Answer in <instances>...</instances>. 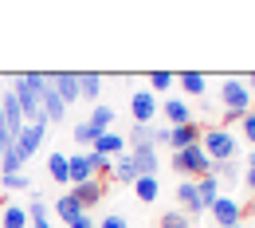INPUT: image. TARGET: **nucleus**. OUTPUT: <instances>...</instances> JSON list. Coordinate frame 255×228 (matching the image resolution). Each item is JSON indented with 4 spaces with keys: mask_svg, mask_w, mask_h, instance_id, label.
I'll return each mask as SVG.
<instances>
[{
    "mask_svg": "<svg viewBox=\"0 0 255 228\" xmlns=\"http://www.w3.org/2000/svg\"><path fill=\"white\" fill-rule=\"evenodd\" d=\"M43 87H47V75L43 71H24V75H12V95L20 102V110H24V122H39V126H47L43 122Z\"/></svg>",
    "mask_w": 255,
    "mask_h": 228,
    "instance_id": "1",
    "label": "nucleus"
},
{
    "mask_svg": "<svg viewBox=\"0 0 255 228\" xmlns=\"http://www.w3.org/2000/svg\"><path fill=\"white\" fill-rule=\"evenodd\" d=\"M200 150L208 154V162H236V154H240V138L228 130V126H204V134H200Z\"/></svg>",
    "mask_w": 255,
    "mask_h": 228,
    "instance_id": "2",
    "label": "nucleus"
},
{
    "mask_svg": "<svg viewBox=\"0 0 255 228\" xmlns=\"http://www.w3.org/2000/svg\"><path fill=\"white\" fill-rule=\"evenodd\" d=\"M220 102H224V118H228V122H240L248 110H255V106H252L255 95L248 91V83H244V79H236V75L220 83Z\"/></svg>",
    "mask_w": 255,
    "mask_h": 228,
    "instance_id": "3",
    "label": "nucleus"
},
{
    "mask_svg": "<svg viewBox=\"0 0 255 228\" xmlns=\"http://www.w3.org/2000/svg\"><path fill=\"white\" fill-rule=\"evenodd\" d=\"M173 169H177V177H185V181H200V177L212 173V162H208V154H204L200 142H196V146H185V150L173 154Z\"/></svg>",
    "mask_w": 255,
    "mask_h": 228,
    "instance_id": "4",
    "label": "nucleus"
},
{
    "mask_svg": "<svg viewBox=\"0 0 255 228\" xmlns=\"http://www.w3.org/2000/svg\"><path fill=\"white\" fill-rule=\"evenodd\" d=\"M43 138H47V126H39V122H28L24 130H20L16 138H12V150H16V158H20V162L28 165V162L35 158V154H39Z\"/></svg>",
    "mask_w": 255,
    "mask_h": 228,
    "instance_id": "5",
    "label": "nucleus"
},
{
    "mask_svg": "<svg viewBox=\"0 0 255 228\" xmlns=\"http://www.w3.org/2000/svg\"><path fill=\"white\" fill-rule=\"evenodd\" d=\"M208 213H212V221L220 228H244V205H240L236 197H220Z\"/></svg>",
    "mask_w": 255,
    "mask_h": 228,
    "instance_id": "6",
    "label": "nucleus"
},
{
    "mask_svg": "<svg viewBox=\"0 0 255 228\" xmlns=\"http://www.w3.org/2000/svg\"><path fill=\"white\" fill-rule=\"evenodd\" d=\"M47 79H51V91L63 98L67 110L83 98V95H79V71H55V75H47Z\"/></svg>",
    "mask_w": 255,
    "mask_h": 228,
    "instance_id": "7",
    "label": "nucleus"
},
{
    "mask_svg": "<svg viewBox=\"0 0 255 228\" xmlns=\"http://www.w3.org/2000/svg\"><path fill=\"white\" fill-rule=\"evenodd\" d=\"M157 95H153V91H133V95H129V114H133V122H137V126H149V122H153V114H157Z\"/></svg>",
    "mask_w": 255,
    "mask_h": 228,
    "instance_id": "8",
    "label": "nucleus"
},
{
    "mask_svg": "<svg viewBox=\"0 0 255 228\" xmlns=\"http://www.w3.org/2000/svg\"><path fill=\"white\" fill-rule=\"evenodd\" d=\"M67 193L75 197V201H79V205H83V213H87V209H95L98 201H102V197H106V181H98V177H87V181H83V185H71V189H67Z\"/></svg>",
    "mask_w": 255,
    "mask_h": 228,
    "instance_id": "9",
    "label": "nucleus"
},
{
    "mask_svg": "<svg viewBox=\"0 0 255 228\" xmlns=\"http://www.w3.org/2000/svg\"><path fill=\"white\" fill-rule=\"evenodd\" d=\"M157 110L165 114L169 130H173V126H185V122H192V106H189V102H185L181 95H169V98H165V102L157 106Z\"/></svg>",
    "mask_w": 255,
    "mask_h": 228,
    "instance_id": "10",
    "label": "nucleus"
},
{
    "mask_svg": "<svg viewBox=\"0 0 255 228\" xmlns=\"http://www.w3.org/2000/svg\"><path fill=\"white\" fill-rule=\"evenodd\" d=\"M91 150H95V154H102V158H110V162H118L122 154H129L126 134H122V130H106V134L95 142V146H91Z\"/></svg>",
    "mask_w": 255,
    "mask_h": 228,
    "instance_id": "11",
    "label": "nucleus"
},
{
    "mask_svg": "<svg viewBox=\"0 0 255 228\" xmlns=\"http://www.w3.org/2000/svg\"><path fill=\"white\" fill-rule=\"evenodd\" d=\"M129 162L137 169V177H157V165H161V154L153 146H133L129 150Z\"/></svg>",
    "mask_w": 255,
    "mask_h": 228,
    "instance_id": "12",
    "label": "nucleus"
},
{
    "mask_svg": "<svg viewBox=\"0 0 255 228\" xmlns=\"http://www.w3.org/2000/svg\"><path fill=\"white\" fill-rule=\"evenodd\" d=\"M200 134H204V126H200V122L173 126V130H169V146H173V154H177V150H185V146H196V142H200Z\"/></svg>",
    "mask_w": 255,
    "mask_h": 228,
    "instance_id": "13",
    "label": "nucleus"
},
{
    "mask_svg": "<svg viewBox=\"0 0 255 228\" xmlns=\"http://www.w3.org/2000/svg\"><path fill=\"white\" fill-rule=\"evenodd\" d=\"M177 205H181V213H185L189 221L204 213V209H200V197H196V185H192V181H181V185H177Z\"/></svg>",
    "mask_w": 255,
    "mask_h": 228,
    "instance_id": "14",
    "label": "nucleus"
},
{
    "mask_svg": "<svg viewBox=\"0 0 255 228\" xmlns=\"http://www.w3.org/2000/svg\"><path fill=\"white\" fill-rule=\"evenodd\" d=\"M67 118V106H63V98L51 91V79H47V87H43V122L51 126V122H63Z\"/></svg>",
    "mask_w": 255,
    "mask_h": 228,
    "instance_id": "15",
    "label": "nucleus"
},
{
    "mask_svg": "<svg viewBox=\"0 0 255 228\" xmlns=\"http://www.w3.org/2000/svg\"><path fill=\"white\" fill-rule=\"evenodd\" d=\"M192 185H196V197H200V209H204V213H208V209L224 197L220 193V181H216L212 173H208V177H200V181H192Z\"/></svg>",
    "mask_w": 255,
    "mask_h": 228,
    "instance_id": "16",
    "label": "nucleus"
},
{
    "mask_svg": "<svg viewBox=\"0 0 255 228\" xmlns=\"http://www.w3.org/2000/svg\"><path fill=\"white\" fill-rule=\"evenodd\" d=\"M79 95L98 106V95H102V75L98 71H79Z\"/></svg>",
    "mask_w": 255,
    "mask_h": 228,
    "instance_id": "17",
    "label": "nucleus"
},
{
    "mask_svg": "<svg viewBox=\"0 0 255 228\" xmlns=\"http://www.w3.org/2000/svg\"><path fill=\"white\" fill-rule=\"evenodd\" d=\"M55 217H59L63 228H67L71 221H79V217H83V205H79L71 193H63V197H55Z\"/></svg>",
    "mask_w": 255,
    "mask_h": 228,
    "instance_id": "18",
    "label": "nucleus"
},
{
    "mask_svg": "<svg viewBox=\"0 0 255 228\" xmlns=\"http://www.w3.org/2000/svg\"><path fill=\"white\" fill-rule=\"evenodd\" d=\"M177 83H181V91H185V95H208V75H200V71H181V79H177Z\"/></svg>",
    "mask_w": 255,
    "mask_h": 228,
    "instance_id": "19",
    "label": "nucleus"
},
{
    "mask_svg": "<svg viewBox=\"0 0 255 228\" xmlns=\"http://www.w3.org/2000/svg\"><path fill=\"white\" fill-rule=\"evenodd\" d=\"M114 118H118V110H114V106H106V102H98L95 110H91V118H87V122H91L98 134H106V130H114Z\"/></svg>",
    "mask_w": 255,
    "mask_h": 228,
    "instance_id": "20",
    "label": "nucleus"
},
{
    "mask_svg": "<svg viewBox=\"0 0 255 228\" xmlns=\"http://www.w3.org/2000/svg\"><path fill=\"white\" fill-rule=\"evenodd\" d=\"M133 197H137L141 205H153L161 197V181L157 177H137V181H133Z\"/></svg>",
    "mask_w": 255,
    "mask_h": 228,
    "instance_id": "21",
    "label": "nucleus"
},
{
    "mask_svg": "<svg viewBox=\"0 0 255 228\" xmlns=\"http://www.w3.org/2000/svg\"><path fill=\"white\" fill-rule=\"evenodd\" d=\"M110 181H118V185H133V181H137V169L129 162V154H122L118 162L110 165Z\"/></svg>",
    "mask_w": 255,
    "mask_h": 228,
    "instance_id": "22",
    "label": "nucleus"
},
{
    "mask_svg": "<svg viewBox=\"0 0 255 228\" xmlns=\"http://www.w3.org/2000/svg\"><path fill=\"white\" fill-rule=\"evenodd\" d=\"M67 177H71V185H83V181L91 177L87 154H67Z\"/></svg>",
    "mask_w": 255,
    "mask_h": 228,
    "instance_id": "23",
    "label": "nucleus"
},
{
    "mask_svg": "<svg viewBox=\"0 0 255 228\" xmlns=\"http://www.w3.org/2000/svg\"><path fill=\"white\" fill-rule=\"evenodd\" d=\"M47 173H51L55 185H67V189H71V177H67V154H59V150L47 154Z\"/></svg>",
    "mask_w": 255,
    "mask_h": 228,
    "instance_id": "24",
    "label": "nucleus"
},
{
    "mask_svg": "<svg viewBox=\"0 0 255 228\" xmlns=\"http://www.w3.org/2000/svg\"><path fill=\"white\" fill-rule=\"evenodd\" d=\"M0 225L4 228H28V209H24V205H8V209L0 213Z\"/></svg>",
    "mask_w": 255,
    "mask_h": 228,
    "instance_id": "25",
    "label": "nucleus"
},
{
    "mask_svg": "<svg viewBox=\"0 0 255 228\" xmlns=\"http://www.w3.org/2000/svg\"><path fill=\"white\" fill-rule=\"evenodd\" d=\"M71 138H75L79 146H87V150H91V146H95L102 134H98L95 126H91V122H75V126H71Z\"/></svg>",
    "mask_w": 255,
    "mask_h": 228,
    "instance_id": "26",
    "label": "nucleus"
},
{
    "mask_svg": "<svg viewBox=\"0 0 255 228\" xmlns=\"http://www.w3.org/2000/svg\"><path fill=\"white\" fill-rule=\"evenodd\" d=\"M126 146L133 150V146H153V126H129V134H126Z\"/></svg>",
    "mask_w": 255,
    "mask_h": 228,
    "instance_id": "27",
    "label": "nucleus"
},
{
    "mask_svg": "<svg viewBox=\"0 0 255 228\" xmlns=\"http://www.w3.org/2000/svg\"><path fill=\"white\" fill-rule=\"evenodd\" d=\"M8 173H24V162L16 158V150L8 146V150H0V177H8Z\"/></svg>",
    "mask_w": 255,
    "mask_h": 228,
    "instance_id": "28",
    "label": "nucleus"
},
{
    "mask_svg": "<svg viewBox=\"0 0 255 228\" xmlns=\"http://www.w3.org/2000/svg\"><path fill=\"white\" fill-rule=\"evenodd\" d=\"M177 75L173 71H149V91H173Z\"/></svg>",
    "mask_w": 255,
    "mask_h": 228,
    "instance_id": "29",
    "label": "nucleus"
},
{
    "mask_svg": "<svg viewBox=\"0 0 255 228\" xmlns=\"http://www.w3.org/2000/svg\"><path fill=\"white\" fill-rule=\"evenodd\" d=\"M157 228H192V221L181 213V209H173V213H161V225Z\"/></svg>",
    "mask_w": 255,
    "mask_h": 228,
    "instance_id": "30",
    "label": "nucleus"
},
{
    "mask_svg": "<svg viewBox=\"0 0 255 228\" xmlns=\"http://www.w3.org/2000/svg\"><path fill=\"white\" fill-rule=\"evenodd\" d=\"M212 177H216V181H224V177L236 181V177H240V165L236 162H212Z\"/></svg>",
    "mask_w": 255,
    "mask_h": 228,
    "instance_id": "31",
    "label": "nucleus"
},
{
    "mask_svg": "<svg viewBox=\"0 0 255 228\" xmlns=\"http://www.w3.org/2000/svg\"><path fill=\"white\" fill-rule=\"evenodd\" d=\"M0 181H4V189H8V193H20V189H28V185H32V181H28V173H8V177H0Z\"/></svg>",
    "mask_w": 255,
    "mask_h": 228,
    "instance_id": "32",
    "label": "nucleus"
},
{
    "mask_svg": "<svg viewBox=\"0 0 255 228\" xmlns=\"http://www.w3.org/2000/svg\"><path fill=\"white\" fill-rule=\"evenodd\" d=\"M39 217H51V209H47V201L32 197V201H28V221H39Z\"/></svg>",
    "mask_w": 255,
    "mask_h": 228,
    "instance_id": "33",
    "label": "nucleus"
},
{
    "mask_svg": "<svg viewBox=\"0 0 255 228\" xmlns=\"http://www.w3.org/2000/svg\"><path fill=\"white\" fill-rule=\"evenodd\" d=\"M98 228H129V221L122 217V213H110V217H102V225Z\"/></svg>",
    "mask_w": 255,
    "mask_h": 228,
    "instance_id": "34",
    "label": "nucleus"
},
{
    "mask_svg": "<svg viewBox=\"0 0 255 228\" xmlns=\"http://www.w3.org/2000/svg\"><path fill=\"white\" fill-rule=\"evenodd\" d=\"M240 122H244V138H248V142L255 146V110H248V114H244Z\"/></svg>",
    "mask_w": 255,
    "mask_h": 228,
    "instance_id": "35",
    "label": "nucleus"
},
{
    "mask_svg": "<svg viewBox=\"0 0 255 228\" xmlns=\"http://www.w3.org/2000/svg\"><path fill=\"white\" fill-rule=\"evenodd\" d=\"M157 146H169V126H153V150Z\"/></svg>",
    "mask_w": 255,
    "mask_h": 228,
    "instance_id": "36",
    "label": "nucleus"
},
{
    "mask_svg": "<svg viewBox=\"0 0 255 228\" xmlns=\"http://www.w3.org/2000/svg\"><path fill=\"white\" fill-rule=\"evenodd\" d=\"M67 228H98V225H95V217H87V213H83L79 221H71V225H67Z\"/></svg>",
    "mask_w": 255,
    "mask_h": 228,
    "instance_id": "37",
    "label": "nucleus"
},
{
    "mask_svg": "<svg viewBox=\"0 0 255 228\" xmlns=\"http://www.w3.org/2000/svg\"><path fill=\"white\" fill-rule=\"evenodd\" d=\"M244 185H248V189L255 193V165H248V173H244Z\"/></svg>",
    "mask_w": 255,
    "mask_h": 228,
    "instance_id": "38",
    "label": "nucleus"
},
{
    "mask_svg": "<svg viewBox=\"0 0 255 228\" xmlns=\"http://www.w3.org/2000/svg\"><path fill=\"white\" fill-rule=\"evenodd\" d=\"M28 228H55V225H51V217H39V221H28Z\"/></svg>",
    "mask_w": 255,
    "mask_h": 228,
    "instance_id": "39",
    "label": "nucleus"
},
{
    "mask_svg": "<svg viewBox=\"0 0 255 228\" xmlns=\"http://www.w3.org/2000/svg\"><path fill=\"white\" fill-rule=\"evenodd\" d=\"M244 83H248V91H252V95H255V71H252V75H248V79H244Z\"/></svg>",
    "mask_w": 255,
    "mask_h": 228,
    "instance_id": "40",
    "label": "nucleus"
},
{
    "mask_svg": "<svg viewBox=\"0 0 255 228\" xmlns=\"http://www.w3.org/2000/svg\"><path fill=\"white\" fill-rule=\"evenodd\" d=\"M248 165H255V154H248Z\"/></svg>",
    "mask_w": 255,
    "mask_h": 228,
    "instance_id": "41",
    "label": "nucleus"
}]
</instances>
